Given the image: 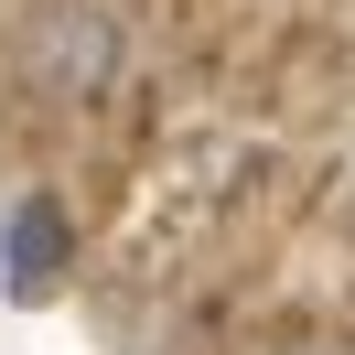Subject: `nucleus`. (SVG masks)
<instances>
[{
    "instance_id": "f257e3e1",
    "label": "nucleus",
    "mask_w": 355,
    "mask_h": 355,
    "mask_svg": "<svg viewBox=\"0 0 355 355\" xmlns=\"http://www.w3.org/2000/svg\"><path fill=\"white\" fill-rule=\"evenodd\" d=\"M119 76V22L97 11V0H54V11H33L22 33V87L54 97V108H87V97H108Z\"/></svg>"
},
{
    "instance_id": "f03ea898",
    "label": "nucleus",
    "mask_w": 355,
    "mask_h": 355,
    "mask_svg": "<svg viewBox=\"0 0 355 355\" xmlns=\"http://www.w3.org/2000/svg\"><path fill=\"white\" fill-rule=\"evenodd\" d=\"M11 302H54V280H65V259H76V237H65V216H54L44 194L33 205H11Z\"/></svg>"
},
{
    "instance_id": "7ed1b4c3",
    "label": "nucleus",
    "mask_w": 355,
    "mask_h": 355,
    "mask_svg": "<svg viewBox=\"0 0 355 355\" xmlns=\"http://www.w3.org/2000/svg\"><path fill=\"white\" fill-rule=\"evenodd\" d=\"M291 355H355V345H291Z\"/></svg>"
}]
</instances>
